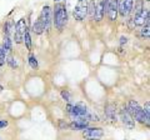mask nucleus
Returning <instances> with one entry per match:
<instances>
[{
  "label": "nucleus",
  "mask_w": 150,
  "mask_h": 140,
  "mask_svg": "<svg viewBox=\"0 0 150 140\" xmlns=\"http://www.w3.org/2000/svg\"><path fill=\"white\" fill-rule=\"evenodd\" d=\"M54 24L58 30H63L68 23V13L64 4H56L54 6V15H53Z\"/></svg>",
  "instance_id": "1"
},
{
  "label": "nucleus",
  "mask_w": 150,
  "mask_h": 140,
  "mask_svg": "<svg viewBox=\"0 0 150 140\" xmlns=\"http://www.w3.org/2000/svg\"><path fill=\"white\" fill-rule=\"evenodd\" d=\"M126 109H128L129 114L131 115V118L134 120L139 121V123H146V125L149 127V120L146 119V116H145L144 110L140 108V105L135 100H130L128 106H126Z\"/></svg>",
  "instance_id": "2"
},
{
  "label": "nucleus",
  "mask_w": 150,
  "mask_h": 140,
  "mask_svg": "<svg viewBox=\"0 0 150 140\" xmlns=\"http://www.w3.org/2000/svg\"><path fill=\"white\" fill-rule=\"evenodd\" d=\"M38 20L41 23V25H43L44 30H49L50 29V25H51V20H53V15H51V8L48 6V5L44 6Z\"/></svg>",
  "instance_id": "3"
},
{
  "label": "nucleus",
  "mask_w": 150,
  "mask_h": 140,
  "mask_svg": "<svg viewBox=\"0 0 150 140\" xmlns=\"http://www.w3.org/2000/svg\"><path fill=\"white\" fill-rule=\"evenodd\" d=\"M83 136L85 140H100L104 136V130L101 128H86L83 132Z\"/></svg>",
  "instance_id": "4"
},
{
  "label": "nucleus",
  "mask_w": 150,
  "mask_h": 140,
  "mask_svg": "<svg viewBox=\"0 0 150 140\" xmlns=\"http://www.w3.org/2000/svg\"><path fill=\"white\" fill-rule=\"evenodd\" d=\"M26 29H28L26 28V21H25L24 18H23V19H20L16 23L15 31H14V40H15L16 44H19V43H21L23 41V35H24V33H25Z\"/></svg>",
  "instance_id": "5"
},
{
  "label": "nucleus",
  "mask_w": 150,
  "mask_h": 140,
  "mask_svg": "<svg viewBox=\"0 0 150 140\" xmlns=\"http://www.w3.org/2000/svg\"><path fill=\"white\" fill-rule=\"evenodd\" d=\"M134 0H118V13L123 18L128 16L133 10Z\"/></svg>",
  "instance_id": "6"
},
{
  "label": "nucleus",
  "mask_w": 150,
  "mask_h": 140,
  "mask_svg": "<svg viewBox=\"0 0 150 140\" xmlns=\"http://www.w3.org/2000/svg\"><path fill=\"white\" fill-rule=\"evenodd\" d=\"M149 9H143L140 13L134 15V25L135 26H142V25H149Z\"/></svg>",
  "instance_id": "7"
},
{
  "label": "nucleus",
  "mask_w": 150,
  "mask_h": 140,
  "mask_svg": "<svg viewBox=\"0 0 150 140\" xmlns=\"http://www.w3.org/2000/svg\"><path fill=\"white\" fill-rule=\"evenodd\" d=\"M73 15L76 20H84L88 15V5L86 3H79L73 10Z\"/></svg>",
  "instance_id": "8"
},
{
  "label": "nucleus",
  "mask_w": 150,
  "mask_h": 140,
  "mask_svg": "<svg viewBox=\"0 0 150 140\" xmlns=\"http://www.w3.org/2000/svg\"><path fill=\"white\" fill-rule=\"evenodd\" d=\"M106 13L108 16L111 21L116 20V15H118V0H109L108 3V8H106Z\"/></svg>",
  "instance_id": "9"
},
{
  "label": "nucleus",
  "mask_w": 150,
  "mask_h": 140,
  "mask_svg": "<svg viewBox=\"0 0 150 140\" xmlns=\"http://www.w3.org/2000/svg\"><path fill=\"white\" fill-rule=\"evenodd\" d=\"M120 116H121V120H123V124L125 125L126 128L133 129L135 127V120L131 118V115L129 114V111H128L126 108H124L123 110L120 111Z\"/></svg>",
  "instance_id": "10"
},
{
  "label": "nucleus",
  "mask_w": 150,
  "mask_h": 140,
  "mask_svg": "<svg viewBox=\"0 0 150 140\" xmlns=\"http://www.w3.org/2000/svg\"><path fill=\"white\" fill-rule=\"evenodd\" d=\"M89 127V121L79 119V120H73V123L69 125V128H71L73 130H84Z\"/></svg>",
  "instance_id": "11"
},
{
  "label": "nucleus",
  "mask_w": 150,
  "mask_h": 140,
  "mask_svg": "<svg viewBox=\"0 0 150 140\" xmlns=\"http://www.w3.org/2000/svg\"><path fill=\"white\" fill-rule=\"evenodd\" d=\"M104 3H103V0H100L99 3L96 4V8H95V15H94V18H95L96 21H100L103 20V16H104Z\"/></svg>",
  "instance_id": "12"
},
{
  "label": "nucleus",
  "mask_w": 150,
  "mask_h": 140,
  "mask_svg": "<svg viewBox=\"0 0 150 140\" xmlns=\"http://www.w3.org/2000/svg\"><path fill=\"white\" fill-rule=\"evenodd\" d=\"M105 115L106 118L111 121H116V113H115V106L114 105H106L105 106Z\"/></svg>",
  "instance_id": "13"
},
{
  "label": "nucleus",
  "mask_w": 150,
  "mask_h": 140,
  "mask_svg": "<svg viewBox=\"0 0 150 140\" xmlns=\"http://www.w3.org/2000/svg\"><path fill=\"white\" fill-rule=\"evenodd\" d=\"M23 41H24L28 50H31V38H30V34H29V31H28V29L25 30L24 35H23Z\"/></svg>",
  "instance_id": "14"
},
{
  "label": "nucleus",
  "mask_w": 150,
  "mask_h": 140,
  "mask_svg": "<svg viewBox=\"0 0 150 140\" xmlns=\"http://www.w3.org/2000/svg\"><path fill=\"white\" fill-rule=\"evenodd\" d=\"M33 31L35 33V34L38 35H40V34H43V31H44V28L43 25H41V23L39 20H36L34 24H33Z\"/></svg>",
  "instance_id": "15"
},
{
  "label": "nucleus",
  "mask_w": 150,
  "mask_h": 140,
  "mask_svg": "<svg viewBox=\"0 0 150 140\" xmlns=\"http://www.w3.org/2000/svg\"><path fill=\"white\" fill-rule=\"evenodd\" d=\"M95 8H96V4H95L94 0H91V1L89 3V5H88V14L91 18H94V15H95Z\"/></svg>",
  "instance_id": "16"
},
{
  "label": "nucleus",
  "mask_w": 150,
  "mask_h": 140,
  "mask_svg": "<svg viewBox=\"0 0 150 140\" xmlns=\"http://www.w3.org/2000/svg\"><path fill=\"white\" fill-rule=\"evenodd\" d=\"M4 35H10V33L13 30V23L11 21H6L5 24H4Z\"/></svg>",
  "instance_id": "17"
},
{
  "label": "nucleus",
  "mask_w": 150,
  "mask_h": 140,
  "mask_svg": "<svg viewBox=\"0 0 150 140\" xmlns=\"http://www.w3.org/2000/svg\"><path fill=\"white\" fill-rule=\"evenodd\" d=\"M29 65L33 69H38V66H39V65H38V60H36L34 54H30V57H29Z\"/></svg>",
  "instance_id": "18"
},
{
  "label": "nucleus",
  "mask_w": 150,
  "mask_h": 140,
  "mask_svg": "<svg viewBox=\"0 0 150 140\" xmlns=\"http://www.w3.org/2000/svg\"><path fill=\"white\" fill-rule=\"evenodd\" d=\"M5 62L10 65L11 68H16L18 66V64H16V62H15V59L13 58V55H8L6 57V59H5Z\"/></svg>",
  "instance_id": "19"
},
{
  "label": "nucleus",
  "mask_w": 150,
  "mask_h": 140,
  "mask_svg": "<svg viewBox=\"0 0 150 140\" xmlns=\"http://www.w3.org/2000/svg\"><path fill=\"white\" fill-rule=\"evenodd\" d=\"M62 96H63V99L68 103V104H71V96H70V93L68 90H63L62 91Z\"/></svg>",
  "instance_id": "20"
},
{
  "label": "nucleus",
  "mask_w": 150,
  "mask_h": 140,
  "mask_svg": "<svg viewBox=\"0 0 150 140\" xmlns=\"http://www.w3.org/2000/svg\"><path fill=\"white\" fill-rule=\"evenodd\" d=\"M143 110H144V114H145V116H146V119L150 120V103L149 101L145 103V106H144Z\"/></svg>",
  "instance_id": "21"
},
{
  "label": "nucleus",
  "mask_w": 150,
  "mask_h": 140,
  "mask_svg": "<svg viewBox=\"0 0 150 140\" xmlns=\"http://www.w3.org/2000/svg\"><path fill=\"white\" fill-rule=\"evenodd\" d=\"M149 25H145L144 28H143V30H142V36H144V38H146V39H149Z\"/></svg>",
  "instance_id": "22"
},
{
  "label": "nucleus",
  "mask_w": 150,
  "mask_h": 140,
  "mask_svg": "<svg viewBox=\"0 0 150 140\" xmlns=\"http://www.w3.org/2000/svg\"><path fill=\"white\" fill-rule=\"evenodd\" d=\"M59 127H60V129H64V128H69V125L67 123H64V120H60L59 121Z\"/></svg>",
  "instance_id": "23"
},
{
  "label": "nucleus",
  "mask_w": 150,
  "mask_h": 140,
  "mask_svg": "<svg viewBox=\"0 0 150 140\" xmlns=\"http://www.w3.org/2000/svg\"><path fill=\"white\" fill-rule=\"evenodd\" d=\"M8 127V121L6 120H0V129Z\"/></svg>",
  "instance_id": "24"
},
{
  "label": "nucleus",
  "mask_w": 150,
  "mask_h": 140,
  "mask_svg": "<svg viewBox=\"0 0 150 140\" xmlns=\"http://www.w3.org/2000/svg\"><path fill=\"white\" fill-rule=\"evenodd\" d=\"M120 40H121V41H120L121 44H124V43L126 44V41H128V39H126V38H124V36H121V39H120Z\"/></svg>",
  "instance_id": "25"
},
{
  "label": "nucleus",
  "mask_w": 150,
  "mask_h": 140,
  "mask_svg": "<svg viewBox=\"0 0 150 140\" xmlns=\"http://www.w3.org/2000/svg\"><path fill=\"white\" fill-rule=\"evenodd\" d=\"M79 3H86V0H78Z\"/></svg>",
  "instance_id": "26"
},
{
  "label": "nucleus",
  "mask_w": 150,
  "mask_h": 140,
  "mask_svg": "<svg viewBox=\"0 0 150 140\" xmlns=\"http://www.w3.org/2000/svg\"><path fill=\"white\" fill-rule=\"evenodd\" d=\"M0 91H3V86L1 85H0Z\"/></svg>",
  "instance_id": "27"
},
{
  "label": "nucleus",
  "mask_w": 150,
  "mask_h": 140,
  "mask_svg": "<svg viewBox=\"0 0 150 140\" xmlns=\"http://www.w3.org/2000/svg\"><path fill=\"white\" fill-rule=\"evenodd\" d=\"M145 1H149V0H145Z\"/></svg>",
  "instance_id": "28"
}]
</instances>
